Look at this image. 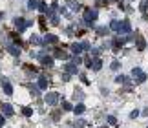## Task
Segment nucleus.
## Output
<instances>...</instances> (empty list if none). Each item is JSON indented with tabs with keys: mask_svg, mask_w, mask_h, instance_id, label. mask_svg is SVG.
<instances>
[{
	"mask_svg": "<svg viewBox=\"0 0 148 128\" xmlns=\"http://www.w3.org/2000/svg\"><path fill=\"white\" fill-rule=\"evenodd\" d=\"M132 73L135 75V77H137V83H143V81L146 79V75H145L143 72H141L139 68H134V70H132Z\"/></svg>",
	"mask_w": 148,
	"mask_h": 128,
	"instance_id": "obj_1",
	"label": "nucleus"
},
{
	"mask_svg": "<svg viewBox=\"0 0 148 128\" xmlns=\"http://www.w3.org/2000/svg\"><path fill=\"white\" fill-rule=\"evenodd\" d=\"M4 125V117H0V126H2Z\"/></svg>",
	"mask_w": 148,
	"mask_h": 128,
	"instance_id": "obj_12",
	"label": "nucleus"
},
{
	"mask_svg": "<svg viewBox=\"0 0 148 128\" xmlns=\"http://www.w3.org/2000/svg\"><path fill=\"white\" fill-rule=\"evenodd\" d=\"M62 106H64V110H73L70 103H62Z\"/></svg>",
	"mask_w": 148,
	"mask_h": 128,
	"instance_id": "obj_7",
	"label": "nucleus"
},
{
	"mask_svg": "<svg viewBox=\"0 0 148 128\" xmlns=\"http://www.w3.org/2000/svg\"><path fill=\"white\" fill-rule=\"evenodd\" d=\"M2 108H4V114H5V115H11V114H13V110H11L9 104H4Z\"/></svg>",
	"mask_w": 148,
	"mask_h": 128,
	"instance_id": "obj_2",
	"label": "nucleus"
},
{
	"mask_svg": "<svg viewBox=\"0 0 148 128\" xmlns=\"http://www.w3.org/2000/svg\"><path fill=\"white\" fill-rule=\"evenodd\" d=\"M46 101H48V103H51V104H53V103H57V97H55V95H49V97L46 99Z\"/></svg>",
	"mask_w": 148,
	"mask_h": 128,
	"instance_id": "obj_6",
	"label": "nucleus"
},
{
	"mask_svg": "<svg viewBox=\"0 0 148 128\" xmlns=\"http://www.w3.org/2000/svg\"><path fill=\"white\" fill-rule=\"evenodd\" d=\"M73 112H75V114H82L84 112V106H82V104H77V106L73 108Z\"/></svg>",
	"mask_w": 148,
	"mask_h": 128,
	"instance_id": "obj_3",
	"label": "nucleus"
},
{
	"mask_svg": "<svg viewBox=\"0 0 148 128\" xmlns=\"http://www.w3.org/2000/svg\"><path fill=\"white\" fill-rule=\"evenodd\" d=\"M141 114H143L145 117H146V115H148V108H145V110H143V112H141Z\"/></svg>",
	"mask_w": 148,
	"mask_h": 128,
	"instance_id": "obj_11",
	"label": "nucleus"
},
{
	"mask_svg": "<svg viewBox=\"0 0 148 128\" xmlns=\"http://www.w3.org/2000/svg\"><path fill=\"white\" fill-rule=\"evenodd\" d=\"M4 90H5V94H8V95H11V92H13V90H11V86H9V84H4Z\"/></svg>",
	"mask_w": 148,
	"mask_h": 128,
	"instance_id": "obj_5",
	"label": "nucleus"
},
{
	"mask_svg": "<svg viewBox=\"0 0 148 128\" xmlns=\"http://www.w3.org/2000/svg\"><path fill=\"white\" fill-rule=\"evenodd\" d=\"M108 121H110L112 125H117V121H115V117H108Z\"/></svg>",
	"mask_w": 148,
	"mask_h": 128,
	"instance_id": "obj_10",
	"label": "nucleus"
},
{
	"mask_svg": "<svg viewBox=\"0 0 148 128\" xmlns=\"http://www.w3.org/2000/svg\"><path fill=\"white\" fill-rule=\"evenodd\" d=\"M141 112H139V110H134V112H132V117H137V115H139Z\"/></svg>",
	"mask_w": 148,
	"mask_h": 128,
	"instance_id": "obj_9",
	"label": "nucleus"
},
{
	"mask_svg": "<svg viewBox=\"0 0 148 128\" xmlns=\"http://www.w3.org/2000/svg\"><path fill=\"white\" fill-rule=\"evenodd\" d=\"M38 84H40V88H46V86H48V81L46 79H40V81H38Z\"/></svg>",
	"mask_w": 148,
	"mask_h": 128,
	"instance_id": "obj_4",
	"label": "nucleus"
},
{
	"mask_svg": "<svg viewBox=\"0 0 148 128\" xmlns=\"http://www.w3.org/2000/svg\"><path fill=\"white\" fill-rule=\"evenodd\" d=\"M124 79H126V77H124V75H119V77H117L115 81H117V83H124Z\"/></svg>",
	"mask_w": 148,
	"mask_h": 128,
	"instance_id": "obj_8",
	"label": "nucleus"
}]
</instances>
